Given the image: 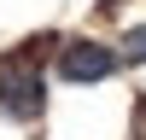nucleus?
<instances>
[{"label": "nucleus", "mask_w": 146, "mask_h": 140, "mask_svg": "<svg viewBox=\"0 0 146 140\" xmlns=\"http://www.w3.org/2000/svg\"><path fill=\"white\" fill-rule=\"evenodd\" d=\"M35 47L41 41L0 58V117L6 123H35L47 111V82H41V64H35Z\"/></svg>", "instance_id": "obj_1"}, {"label": "nucleus", "mask_w": 146, "mask_h": 140, "mask_svg": "<svg viewBox=\"0 0 146 140\" xmlns=\"http://www.w3.org/2000/svg\"><path fill=\"white\" fill-rule=\"evenodd\" d=\"M117 70V47L105 41H88V35H76V41H58V76L64 82H105Z\"/></svg>", "instance_id": "obj_2"}, {"label": "nucleus", "mask_w": 146, "mask_h": 140, "mask_svg": "<svg viewBox=\"0 0 146 140\" xmlns=\"http://www.w3.org/2000/svg\"><path fill=\"white\" fill-rule=\"evenodd\" d=\"M117 64H146V23L123 29V41H117Z\"/></svg>", "instance_id": "obj_3"}]
</instances>
